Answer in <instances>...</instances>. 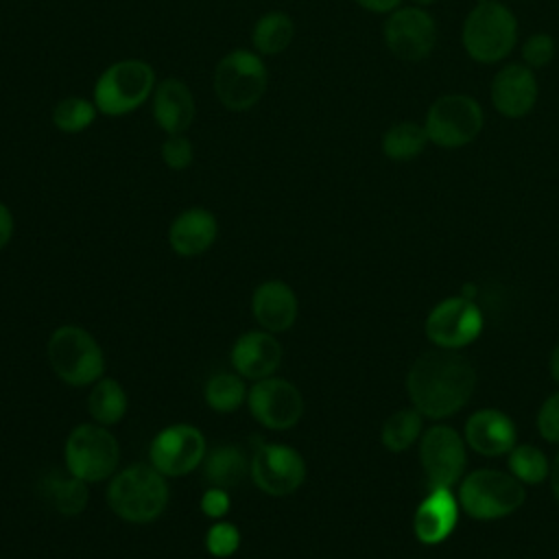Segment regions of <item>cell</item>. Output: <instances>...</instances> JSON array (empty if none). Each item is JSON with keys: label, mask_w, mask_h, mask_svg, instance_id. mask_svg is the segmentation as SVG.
I'll return each instance as SVG.
<instances>
[{"label": "cell", "mask_w": 559, "mask_h": 559, "mask_svg": "<svg viewBox=\"0 0 559 559\" xmlns=\"http://www.w3.org/2000/svg\"><path fill=\"white\" fill-rule=\"evenodd\" d=\"M299 301L295 290L282 280H266L251 295V314L258 325L271 334L286 332L295 325Z\"/></svg>", "instance_id": "obj_18"}, {"label": "cell", "mask_w": 559, "mask_h": 559, "mask_svg": "<svg viewBox=\"0 0 559 559\" xmlns=\"http://www.w3.org/2000/svg\"><path fill=\"white\" fill-rule=\"evenodd\" d=\"M426 336L441 349H461L476 341L483 330V314L478 306L461 297H448L439 301L426 317Z\"/></svg>", "instance_id": "obj_15"}, {"label": "cell", "mask_w": 559, "mask_h": 559, "mask_svg": "<svg viewBox=\"0 0 559 559\" xmlns=\"http://www.w3.org/2000/svg\"><path fill=\"white\" fill-rule=\"evenodd\" d=\"M537 430L546 441L559 443V391L542 404L537 413Z\"/></svg>", "instance_id": "obj_35"}, {"label": "cell", "mask_w": 559, "mask_h": 559, "mask_svg": "<svg viewBox=\"0 0 559 559\" xmlns=\"http://www.w3.org/2000/svg\"><path fill=\"white\" fill-rule=\"evenodd\" d=\"M231 507L229 500V491L223 487H207L201 496V511L210 518V520H223L227 515Z\"/></svg>", "instance_id": "obj_36"}, {"label": "cell", "mask_w": 559, "mask_h": 559, "mask_svg": "<svg viewBox=\"0 0 559 559\" xmlns=\"http://www.w3.org/2000/svg\"><path fill=\"white\" fill-rule=\"evenodd\" d=\"M66 469L87 485L107 480L116 474L120 445L107 426L96 421L79 424L70 430L63 445Z\"/></svg>", "instance_id": "obj_6"}, {"label": "cell", "mask_w": 559, "mask_h": 559, "mask_svg": "<svg viewBox=\"0 0 559 559\" xmlns=\"http://www.w3.org/2000/svg\"><path fill=\"white\" fill-rule=\"evenodd\" d=\"M168 483L151 463H135L116 472L107 485V504L129 524L155 522L168 504Z\"/></svg>", "instance_id": "obj_2"}, {"label": "cell", "mask_w": 559, "mask_h": 559, "mask_svg": "<svg viewBox=\"0 0 559 559\" xmlns=\"http://www.w3.org/2000/svg\"><path fill=\"white\" fill-rule=\"evenodd\" d=\"M476 2H491V0H476Z\"/></svg>", "instance_id": "obj_42"}, {"label": "cell", "mask_w": 559, "mask_h": 559, "mask_svg": "<svg viewBox=\"0 0 559 559\" xmlns=\"http://www.w3.org/2000/svg\"><path fill=\"white\" fill-rule=\"evenodd\" d=\"M13 229H15L13 214H11L9 205H4V203L0 201V251L11 242V238H13Z\"/></svg>", "instance_id": "obj_37"}, {"label": "cell", "mask_w": 559, "mask_h": 559, "mask_svg": "<svg viewBox=\"0 0 559 559\" xmlns=\"http://www.w3.org/2000/svg\"><path fill=\"white\" fill-rule=\"evenodd\" d=\"M127 408H129V397L124 386L118 380L103 376L92 384V391L87 397V411L96 424L114 426L127 415Z\"/></svg>", "instance_id": "obj_26"}, {"label": "cell", "mask_w": 559, "mask_h": 559, "mask_svg": "<svg viewBox=\"0 0 559 559\" xmlns=\"http://www.w3.org/2000/svg\"><path fill=\"white\" fill-rule=\"evenodd\" d=\"M251 417L269 430H290L304 415V397L299 389L284 378L255 380L247 391Z\"/></svg>", "instance_id": "obj_14"}, {"label": "cell", "mask_w": 559, "mask_h": 559, "mask_svg": "<svg viewBox=\"0 0 559 559\" xmlns=\"http://www.w3.org/2000/svg\"><path fill=\"white\" fill-rule=\"evenodd\" d=\"M201 467H203V478L207 480V485L223 487L229 491L245 480V476L251 469V461L247 459V454L240 445L221 443L205 452Z\"/></svg>", "instance_id": "obj_23"}, {"label": "cell", "mask_w": 559, "mask_h": 559, "mask_svg": "<svg viewBox=\"0 0 559 559\" xmlns=\"http://www.w3.org/2000/svg\"><path fill=\"white\" fill-rule=\"evenodd\" d=\"M509 469L522 485H537L550 474V463L539 448L531 443H515L509 452Z\"/></svg>", "instance_id": "obj_31"}, {"label": "cell", "mask_w": 559, "mask_h": 559, "mask_svg": "<svg viewBox=\"0 0 559 559\" xmlns=\"http://www.w3.org/2000/svg\"><path fill=\"white\" fill-rule=\"evenodd\" d=\"M417 7H428V4H432V2H437V0H413Z\"/></svg>", "instance_id": "obj_41"}, {"label": "cell", "mask_w": 559, "mask_h": 559, "mask_svg": "<svg viewBox=\"0 0 559 559\" xmlns=\"http://www.w3.org/2000/svg\"><path fill=\"white\" fill-rule=\"evenodd\" d=\"M44 498L52 504V509L66 518L81 515L90 500L87 483L72 476L68 469L66 474L52 472L44 478Z\"/></svg>", "instance_id": "obj_24"}, {"label": "cell", "mask_w": 559, "mask_h": 559, "mask_svg": "<svg viewBox=\"0 0 559 559\" xmlns=\"http://www.w3.org/2000/svg\"><path fill=\"white\" fill-rule=\"evenodd\" d=\"M465 439L450 426H432L421 435L419 461L430 489H452L465 472Z\"/></svg>", "instance_id": "obj_13"}, {"label": "cell", "mask_w": 559, "mask_h": 559, "mask_svg": "<svg viewBox=\"0 0 559 559\" xmlns=\"http://www.w3.org/2000/svg\"><path fill=\"white\" fill-rule=\"evenodd\" d=\"M306 461L299 450L286 443H262L251 459L253 485L273 498L295 493L306 480Z\"/></svg>", "instance_id": "obj_11"}, {"label": "cell", "mask_w": 559, "mask_h": 559, "mask_svg": "<svg viewBox=\"0 0 559 559\" xmlns=\"http://www.w3.org/2000/svg\"><path fill=\"white\" fill-rule=\"evenodd\" d=\"M240 548V531L227 520H214L205 533V550L216 559H229Z\"/></svg>", "instance_id": "obj_32"}, {"label": "cell", "mask_w": 559, "mask_h": 559, "mask_svg": "<svg viewBox=\"0 0 559 559\" xmlns=\"http://www.w3.org/2000/svg\"><path fill=\"white\" fill-rule=\"evenodd\" d=\"M159 153H162V162L170 170H186L192 164V157H194V148H192L190 140L183 133L168 135L164 140Z\"/></svg>", "instance_id": "obj_34"}, {"label": "cell", "mask_w": 559, "mask_h": 559, "mask_svg": "<svg viewBox=\"0 0 559 559\" xmlns=\"http://www.w3.org/2000/svg\"><path fill=\"white\" fill-rule=\"evenodd\" d=\"M382 37L397 59L421 61L435 50L437 24L424 7H397L384 20Z\"/></svg>", "instance_id": "obj_12"}, {"label": "cell", "mask_w": 559, "mask_h": 559, "mask_svg": "<svg viewBox=\"0 0 559 559\" xmlns=\"http://www.w3.org/2000/svg\"><path fill=\"white\" fill-rule=\"evenodd\" d=\"M155 70L142 59H120L107 66L94 83V105L103 116H124L142 107L155 90Z\"/></svg>", "instance_id": "obj_5"}, {"label": "cell", "mask_w": 559, "mask_h": 559, "mask_svg": "<svg viewBox=\"0 0 559 559\" xmlns=\"http://www.w3.org/2000/svg\"><path fill=\"white\" fill-rule=\"evenodd\" d=\"M539 96V83L526 63H507L502 66L489 87V98L493 109L504 118L526 116Z\"/></svg>", "instance_id": "obj_16"}, {"label": "cell", "mask_w": 559, "mask_h": 559, "mask_svg": "<svg viewBox=\"0 0 559 559\" xmlns=\"http://www.w3.org/2000/svg\"><path fill=\"white\" fill-rule=\"evenodd\" d=\"M55 376L70 386H90L105 376V354L98 341L81 325L66 323L52 330L46 343Z\"/></svg>", "instance_id": "obj_3"}, {"label": "cell", "mask_w": 559, "mask_h": 559, "mask_svg": "<svg viewBox=\"0 0 559 559\" xmlns=\"http://www.w3.org/2000/svg\"><path fill=\"white\" fill-rule=\"evenodd\" d=\"M459 498H454L452 489H430V493L419 502L413 531L421 544H441L452 535L459 522Z\"/></svg>", "instance_id": "obj_20"}, {"label": "cell", "mask_w": 559, "mask_h": 559, "mask_svg": "<svg viewBox=\"0 0 559 559\" xmlns=\"http://www.w3.org/2000/svg\"><path fill=\"white\" fill-rule=\"evenodd\" d=\"M461 41L469 59L478 63H498L515 48L518 17L498 0L478 2L463 22Z\"/></svg>", "instance_id": "obj_4"}, {"label": "cell", "mask_w": 559, "mask_h": 559, "mask_svg": "<svg viewBox=\"0 0 559 559\" xmlns=\"http://www.w3.org/2000/svg\"><path fill=\"white\" fill-rule=\"evenodd\" d=\"M550 487H552V496H555V500H557V504H559V454L555 456V461H552V465H550Z\"/></svg>", "instance_id": "obj_39"}, {"label": "cell", "mask_w": 559, "mask_h": 559, "mask_svg": "<svg viewBox=\"0 0 559 559\" xmlns=\"http://www.w3.org/2000/svg\"><path fill=\"white\" fill-rule=\"evenodd\" d=\"M229 362L238 376L255 382L273 376L280 369L282 345L275 334L266 330H249L234 341Z\"/></svg>", "instance_id": "obj_17"}, {"label": "cell", "mask_w": 559, "mask_h": 559, "mask_svg": "<svg viewBox=\"0 0 559 559\" xmlns=\"http://www.w3.org/2000/svg\"><path fill=\"white\" fill-rule=\"evenodd\" d=\"M524 485L500 469H476L461 478L459 504L476 520H498L524 504Z\"/></svg>", "instance_id": "obj_8"}, {"label": "cell", "mask_w": 559, "mask_h": 559, "mask_svg": "<svg viewBox=\"0 0 559 559\" xmlns=\"http://www.w3.org/2000/svg\"><path fill=\"white\" fill-rule=\"evenodd\" d=\"M428 142L430 140L424 124L404 120V122H395L384 131L382 153L393 162H411L424 153Z\"/></svg>", "instance_id": "obj_27"}, {"label": "cell", "mask_w": 559, "mask_h": 559, "mask_svg": "<svg viewBox=\"0 0 559 559\" xmlns=\"http://www.w3.org/2000/svg\"><path fill=\"white\" fill-rule=\"evenodd\" d=\"M295 37V24L284 11H269L260 15L251 28V44L258 55L273 57L284 52Z\"/></svg>", "instance_id": "obj_25"}, {"label": "cell", "mask_w": 559, "mask_h": 559, "mask_svg": "<svg viewBox=\"0 0 559 559\" xmlns=\"http://www.w3.org/2000/svg\"><path fill=\"white\" fill-rule=\"evenodd\" d=\"M96 105L94 100L81 96L61 98L52 109V124L63 133H81L92 127L96 120Z\"/></svg>", "instance_id": "obj_30"}, {"label": "cell", "mask_w": 559, "mask_h": 559, "mask_svg": "<svg viewBox=\"0 0 559 559\" xmlns=\"http://www.w3.org/2000/svg\"><path fill=\"white\" fill-rule=\"evenodd\" d=\"M269 72L262 55L236 48L229 50L214 68V94L229 111H247L264 96Z\"/></svg>", "instance_id": "obj_7"}, {"label": "cell", "mask_w": 559, "mask_h": 559, "mask_svg": "<svg viewBox=\"0 0 559 559\" xmlns=\"http://www.w3.org/2000/svg\"><path fill=\"white\" fill-rule=\"evenodd\" d=\"M205 452L207 443L197 426L170 424L151 439L148 463L166 478H175L201 467Z\"/></svg>", "instance_id": "obj_10"}, {"label": "cell", "mask_w": 559, "mask_h": 559, "mask_svg": "<svg viewBox=\"0 0 559 559\" xmlns=\"http://www.w3.org/2000/svg\"><path fill=\"white\" fill-rule=\"evenodd\" d=\"M555 57V39L548 33H533L522 44V59L528 68L537 70L552 61Z\"/></svg>", "instance_id": "obj_33"}, {"label": "cell", "mask_w": 559, "mask_h": 559, "mask_svg": "<svg viewBox=\"0 0 559 559\" xmlns=\"http://www.w3.org/2000/svg\"><path fill=\"white\" fill-rule=\"evenodd\" d=\"M247 386L242 382V376L236 371H221L207 378L203 386V400L205 404L221 415L234 413L242 402H247Z\"/></svg>", "instance_id": "obj_28"}, {"label": "cell", "mask_w": 559, "mask_h": 559, "mask_svg": "<svg viewBox=\"0 0 559 559\" xmlns=\"http://www.w3.org/2000/svg\"><path fill=\"white\" fill-rule=\"evenodd\" d=\"M421 413L413 408H400L382 424V445L391 452L408 450L421 437Z\"/></svg>", "instance_id": "obj_29"}, {"label": "cell", "mask_w": 559, "mask_h": 559, "mask_svg": "<svg viewBox=\"0 0 559 559\" xmlns=\"http://www.w3.org/2000/svg\"><path fill=\"white\" fill-rule=\"evenodd\" d=\"M485 114L467 94H443L426 111L428 140L441 148H461L474 142L483 129Z\"/></svg>", "instance_id": "obj_9"}, {"label": "cell", "mask_w": 559, "mask_h": 559, "mask_svg": "<svg viewBox=\"0 0 559 559\" xmlns=\"http://www.w3.org/2000/svg\"><path fill=\"white\" fill-rule=\"evenodd\" d=\"M465 443L483 456H502L515 448L518 430L502 411L480 408L465 421Z\"/></svg>", "instance_id": "obj_19"}, {"label": "cell", "mask_w": 559, "mask_h": 559, "mask_svg": "<svg viewBox=\"0 0 559 559\" xmlns=\"http://www.w3.org/2000/svg\"><path fill=\"white\" fill-rule=\"evenodd\" d=\"M356 4L371 13H391L402 4V0H356Z\"/></svg>", "instance_id": "obj_38"}, {"label": "cell", "mask_w": 559, "mask_h": 559, "mask_svg": "<svg viewBox=\"0 0 559 559\" xmlns=\"http://www.w3.org/2000/svg\"><path fill=\"white\" fill-rule=\"evenodd\" d=\"M550 376L552 380L559 384V345L552 349L550 354Z\"/></svg>", "instance_id": "obj_40"}, {"label": "cell", "mask_w": 559, "mask_h": 559, "mask_svg": "<svg viewBox=\"0 0 559 559\" xmlns=\"http://www.w3.org/2000/svg\"><path fill=\"white\" fill-rule=\"evenodd\" d=\"M476 386L474 365L456 349H437L419 356L408 376L406 391L413 406L430 419H443L461 411Z\"/></svg>", "instance_id": "obj_1"}, {"label": "cell", "mask_w": 559, "mask_h": 559, "mask_svg": "<svg viewBox=\"0 0 559 559\" xmlns=\"http://www.w3.org/2000/svg\"><path fill=\"white\" fill-rule=\"evenodd\" d=\"M151 109L157 127L168 135L183 133L194 120L192 92L179 79H164L155 85Z\"/></svg>", "instance_id": "obj_22"}, {"label": "cell", "mask_w": 559, "mask_h": 559, "mask_svg": "<svg viewBox=\"0 0 559 559\" xmlns=\"http://www.w3.org/2000/svg\"><path fill=\"white\" fill-rule=\"evenodd\" d=\"M218 238V221L205 207H188L179 212L168 227L170 249L181 258L205 253Z\"/></svg>", "instance_id": "obj_21"}]
</instances>
